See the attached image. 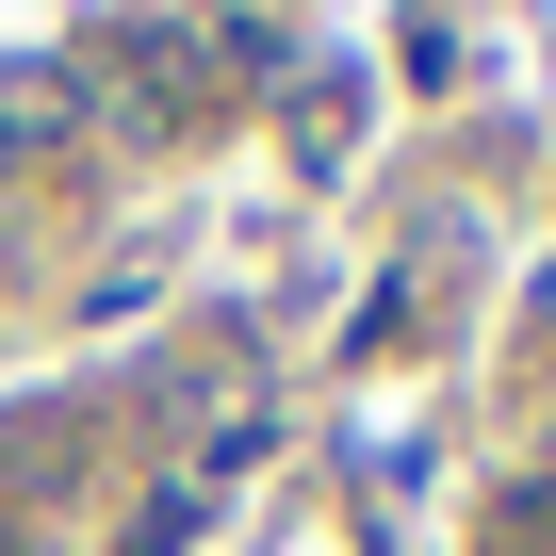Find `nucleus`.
I'll return each mask as SVG.
<instances>
[{
	"label": "nucleus",
	"instance_id": "1",
	"mask_svg": "<svg viewBox=\"0 0 556 556\" xmlns=\"http://www.w3.org/2000/svg\"><path fill=\"white\" fill-rule=\"evenodd\" d=\"M83 131H99V83H83V50H17V66H0V164L83 148Z\"/></svg>",
	"mask_w": 556,
	"mask_h": 556
},
{
	"label": "nucleus",
	"instance_id": "2",
	"mask_svg": "<svg viewBox=\"0 0 556 556\" xmlns=\"http://www.w3.org/2000/svg\"><path fill=\"white\" fill-rule=\"evenodd\" d=\"M523 507H556V458H540V475H523Z\"/></svg>",
	"mask_w": 556,
	"mask_h": 556
}]
</instances>
